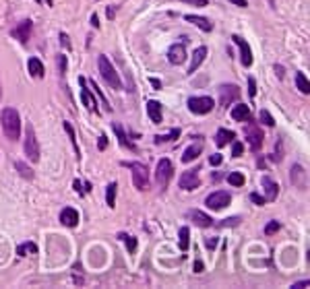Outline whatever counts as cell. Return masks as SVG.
<instances>
[{
    "instance_id": "obj_1",
    "label": "cell",
    "mask_w": 310,
    "mask_h": 289,
    "mask_svg": "<svg viewBox=\"0 0 310 289\" xmlns=\"http://www.w3.org/2000/svg\"><path fill=\"white\" fill-rule=\"evenodd\" d=\"M0 122H3V130L7 134V138L11 140H17L19 134H21V118H19V112L13 110V107H5L3 110V116H0Z\"/></svg>"
},
{
    "instance_id": "obj_2",
    "label": "cell",
    "mask_w": 310,
    "mask_h": 289,
    "mask_svg": "<svg viewBox=\"0 0 310 289\" xmlns=\"http://www.w3.org/2000/svg\"><path fill=\"white\" fill-rule=\"evenodd\" d=\"M97 66H99V75H101V79H104L110 87H114V89H122V81H120V77H118L116 68L110 64V60H108V56H106V54H101V56L97 58Z\"/></svg>"
},
{
    "instance_id": "obj_3",
    "label": "cell",
    "mask_w": 310,
    "mask_h": 289,
    "mask_svg": "<svg viewBox=\"0 0 310 289\" xmlns=\"http://www.w3.org/2000/svg\"><path fill=\"white\" fill-rule=\"evenodd\" d=\"M130 168V174H132V184L136 190H147L149 188V170L145 164H139V161H132V164H126Z\"/></svg>"
},
{
    "instance_id": "obj_4",
    "label": "cell",
    "mask_w": 310,
    "mask_h": 289,
    "mask_svg": "<svg viewBox=\"0 0 310 289\" xmlns=\"http://www.w3.org/2000/svg\"><path fill=\"white\" fill-rule=\"evenodd\" d=\"M25 155L36 164L40 161V144H38V138H36V130L33 126L29 124L27 130H25Z\"/></svg>"
},
{
    "instance_id": "obj_5",
    "label": "cell",
    "mask_w": 310,
    "mask_h": 289,
    "mask_svg": "<svg viewBox=\"0 0 310 289\" xmlns=\"http://www.w3.org/2000/svg\"><path fill=\"white\" fill-rule=\"evenodd\" d=\"M213 99L211 97H207V95H203V97H191L188 99V110L193 112V114H197V116H203V114H209L211 110H213Z\"/></svg>"
},
{
    "instance_id": "obj_6",
    "label": "cell",
    "mask_w": 310,
    "mask_h": 289,
    "mask_svg": "<svg viewBox=\"0 0 310 289\" xmlns=\"http://www.w3.org/2000/svg\"><path fill=\"white\" fill-rule=\"evenodd\" d=\"M172 172H174V166L170 159H160L158 161V170H155V178H158V184L162 188H166L170 184V178H172Z\"/></svg>"
},
{
    "instance_id": "obj_7",
    "label": "cell",
    "mask_w": 310,
    "mask_h": 289,
    "mask_svg": "<svg viewBox=\"0 0 310 289\" xmlns=\"http://www.w3.org/2000/svg\"><path fill=\"white\" fill-rule=\"evenodd\" d=\"M230 201H232V196H230L228 190H217V192H213V194L207 196L205 205L209 209H213V211H221V209H226L230 205Z\"/></svg>"
},
{
    "instance_id": "obj_8",
    "label": "cell",
    "mask_w": 310,
    "mask_h": 289,
    "mask_svg": "<svg viewBox=\"0 0 310 289\" xmlns=\"http://www.w3.org/2000/svg\"><path fill=\"white\" fill-rule=\"evenodd\" d=\"M246 140H248V144H250L252 151H259V149H261V144H263V132H261V128H259L256 124H248V128H246Z\"/></svg>"
},
{
    "instance_id": "obj_9",
    "label": "cell",
    "mask_w": 310,
    "mask_h": 289,
    "mask_svg": "<svg viewBox=\"0 0 310 289\" xmlns=\"http://www.w3.org/2000/svg\"><path fill=\"white\" fill-rule=\"evenodd\" d=\"M232 42H234V44L240 48V56H242V58H240V62H242V64L248 68V66L252 64V50H250V46H248V44H246V42H244L240 35H232Z\"/></svg>"
},
{
    "instance_id": "obj_10",
    "label": "cell",
    "mask_w": 310,
    "mask_h": 289,
    "mask_svg": "<svg viewBox=\"0 0 310 289\" xmlns=\"http://www.w3.org/2000/svg\"><path fill=\"white\" fill-rule=\"evenodd\" d=\"M201 180H199V172L197 170H186L182 176H180V188L182 190H195L199 188Z\"/></svg>"
},
{
    "instance_id": "obj_11",
    "label": "cell",
    "mask_w": 310,
    "mask_h": 289,
    "mask_svg": "<svg viewBox=\"0 0 310 289\" xmlns=\"http://www.w3.org/2000/svg\"><path fill=\"white\" fill-rule=\"evenodd\" d=\"M184 60H186L184 44H174V46L168 50V62L174 64V66H180V64H184Z\"/></svg>"
},
{
    "instance_id": "obj_12",
    "label": "cell",
    "mask_w": 310,
    "mask_h": 289,
    "mask_svg": "<svg viewBox=\"0 0 310 289\" xmlns=\"http://www.w3.org/2000/svg\"><path fill=\"white\" fill-rule=\"evenodd\" d=\"M195 138H199V140H195L191 147H186L184 153H182V161H184V164L195 161V159L201 155V151H203V136H195Z\"/></svg>"
},
{
    "instance_id": "obj_13",
    "label": "cell",
    "mask_w": 310,
    "mask_h": 289,
    "mask_svg": "<svg viewBox=\"0 0 310 289\" xmlns=\"http://www.w3.org/2000/svg\"><path fill=\"white\" fill-rule=\"evenodd\" d=\"M219 93H221V105H230L232 101L240 99V89L236 85H221L219 87Z\"/></svg>"
},
{
    "instance_id": "obj_14",
    "label": "cell",
    "mask_w": 310,
    "mask_h": 289,
    "mask_svg": "<svg viewBox=\"0 0 310 289\" xmlns=\"http://www.w3.org/2000/svg\"><path fill=\"white\" fill-rule=\"evenodd\" d=\"M289 180H291L294 186H298V188L304 190V188H306V170H304L302 166L294 164L291 170H289Z\"/></svg>"
},
{
    "instance_id": "obj_15",
    "label": "cell",
    "mask_w": 310,
    "mask_h": 289,
    "mask_svg": "<svg viewBox=\"0 0 310 289\" xmlns=\"http://www.w3.org/2000/svg\"><path fill=\"white\" fill-rule=\"evenodd\" d=\"M29 33H31V21H29V19H23V21L13 29V38L19 40L21 44H27Z\"/></svg>"
},
{
    "instance_id": "obj_16",
    "label": "cell",
    "mask_w": 310,
    "mask_h": 289,
    "mask_svg": "<svg viewBox=\"0 0 310 289\" xmlns=\"http://www.w3.org/2000/svg\"><path fill=\"white\" fill-rule=\"evenodd\" d=\"M261 184H263V190H265V201H275L277 198V194H279V186L275 184V180H271L269 176H263V180H261Z\"/></svg>"
},
{
    "instance_id": "obj_17",
    "label": "cell",
    "mask_w": 310,
    "mask_h": 289,
    "mask_svg": "<svg viewBox=\"0 0 310 289\" xmlns=\"http://www.w3.org/2000/svg\"><path fill=\"white\" fill-rule=\"evenodd\" d=\"M145 105H147V114H149L151 122L153 124H162V103L155 101V99H149Z\"/></svg>"
},
{
    "instance_id": "obj_18",
    "label": "cell",
    "mask_w": 310,
    "mask_h": 289,
    "mask_svg": "<svg viewBox=\"0 0 310 289\" xmlns=\"http://www.w3.org/2000/svg\"><path fill=\"white\" fill-rule=\"evenodd\" d=\"M60 223L66 225V227H77V223H79V213H77L75 209H71V207H64L62 213H60Z\"/></svg>"
},
{
    "instance_id": "obj_19",
    "label": "cell",
    "mask_w": 310,
    "mask_h": 289,
    "mask_svg": "<svg viewBox=\"0 0 310 289\" xmlns=\"http://www.w3.org/2000/svg\"><path fill=\"white\" fill-rule=\"evenodd\" d=\"M230 116H232L236 122H250V107L244 105V103H238V105L232 107Z\"/></svg>"
},
{
    "instance_id": "obj_20",
    "label": "cell",
    "mask_w": 310,
    "mask_h": 289,
    "mask_svg": "<svg viewBox=\"0 0 310 289\" xmlns=\"http://www.w3.org/2000/svg\"><path fill=\"white\" fill-rule=\"evenodd\" d=\"M188 219L193 223H197L199 227H211L213 225V219L209 215H205L203 211H188Z\"/></svg>"
},
{
    "instance_id": "obj_21",
    "label": "cell",
    "mask_w": 310,
    "mask_h": 289,
    "mask_svg": "<svg viewBox=\"0 0 310 289\" xmlns=\"http://www.w3.org/2000/svg\"><path fill=\"white\" fill-rule=\"evenodd\" d=\"M205 56H207V48H205V46H201V48H197V50H195V54H193V62H191V66H188V75H195V73H197V68L203 64Z\"/></svg>"
},
{
    "instance_id": "obj_22",
    "label": "cell",
    "mask_w": 310,
    "mask_h": 289,
    "mask_svg": "<svg viewBox=\"0 0 310 289\" xmlns=\"http://www.w3.org/2000/svg\"><path fill=\"white\" fill-rule=\"evenodd\" d=\"M27 70H29V75H31L33 79H44V73H46V68H44V64H42L40 58H29Z\"/></svg>"
},
{
    "instance_id": "obj_23",
    "label": "cell",
    "mask_w": 310,
    "mask_h": 289,
    "mask_svg": "<svg viewBox=\"0 0 310 289\" xmlns=\"http://www.w3.org/2000/svg\"><path fill=\"white\" fill-rule=\"evenodd\" d=\"M79 85H81V99H83V103H85L91 112H97V101H95V99H93V95L85 89V79H81V77H79Z\"/></svg>"
},
{
    "instance_id": "obj_24",
    "label": "cell",
    "mask_w": 310,
    "mask_h": 289,
    "mask_svg": "<svg viewBox=\"0 0 310 289\" xmlns=\"http://www.w3.org/2000/svg\"><path fill=\"white\" fill-rule=\"evenodd\" d=\"M188 23H193V25H197L199 29H203L205 33H209L211 29H213V25L209 23V19H205V17H197V15H186L184 17Z\"/></svg>"
},
{
    "instance_id": "obj_25",
    "label": "cell",
    "mask_w": 310,
    "mask_h": 289,
    "mask_svg": "<svg viewBox=\"0 0 310 289\" xmlns=\"http://www.w3.org/2000/svg\"><path fill=\"white\" fill-rule=\"evenodd\" d=\"M234 132L232 130H228V128H219L217 130V134H215V142H217V147H226L228 142H232L234 140Z\"/></svg>"
},
{
    "instance_id": "obj_26",
    "label": "cell",
    "mask_w": 310,
    "mask_h": 289,
    "mask_svg": "<svg viewBox=\"0 0 310 289\" xmlns=\"http://www.w3.org/2000/svg\"><path fill=\"white\" fill-rule=\"evenodd\" d=\"M296 89H300V93H304V95L310 93V83L304 73H296Z\"/></svg>"
},
{
    "instance_id": "obj_27",
    "label": "cell",
    "mask_w": 310,
    "mask_h": 289,
    "mask_svg": "<svg viewBox=\"0 0 310 289\" xmlns=\"http://www.w3.org/2000/svg\"><path fill=\"white\" fill-rule=\"evenodd\" d=\"M112 128H114V132H116V136H118V142L122 144V147H126V149H132L134 151V147H132V144L126 140V134L122 132V126L118 124V122H112Z\"/></svg>"
},
{
    "instance_id": "obj_28",
    "label": "cell",
    "mask_w": 310,
    "mask_h": 289,
    "mask_svg": "<svg viewBox=\"0 0 310 289\" xmlns=\"http://www.w3.org/2000/svg\"><path fill=\"white\" fill-rule=\"evenodd\" d=\"M176 138H180V128H174V130L168 132V134H158V136H155V144L172 142V140H176Z\"/></svg>"
},
{
    "instance_id": "obj_29",
    "label": "cell",
    "mask_w": 310,
    "mask_h": 289,
    "mask_svg": "<svg viewBox=\"0 0 310 289\" xmlns=\"http://www.w3.org/2000/svg\"><path fill=\"white\" fill-rule=\"evenodd\" d=\"M116 184L112 182V184H108V188H106V203H108V207L110 209H114V205H116Z\"/></svg>"
},
{
    "instance_id": "obj_30",
    "label": "cell",
    "mask_w": 310,
    "mask_h": 289,
    "mask_svg": "<svg viewBox=\"0 0 310 289\" xmlns=\"http://www.w3.org/2000/svg\"><path fill=\"white\" fill-rule=\"evenodd\" d=\"M188 236H191V229L184 225V227H180V236H178V244H180V250L182 252H186L188 250Z\"/></svg>"
},
{
    "instance_id": "obj_31",
    "label": "cell",
    "mask_w": 310,
    "mask_h": 289,
    "mask_svg": "<svg viewBox=\"0 0 310 289\" xmlns=\"http://www.w3.org/2000/svg\"><path fill=\"white\" fill-rule=\"evenodd\" d=\"M228 182L232 184V186H236V188H240V186H244V174L242 172H230V176H228Z\"/></svg>"
},
{
    "instance_id": "obj_32",
    "label": "cell",
    "mask_w": 310,
    "mask_h": 289,
    "mask_svg": "<svg viewBox=\"0 0 310 289\" xmlns=\"http://www.w3.org/2000/svg\"><path fill=\"white\" fill-rule=\"evenodd\" d=\"M118 238L126 244V250H128L130 254H134V252H136V238H132V236H128V233H120Z\"/></svg>"
},
{
    "instance_id": "obj_33",
    "label": "cell",
    "mask_w": 310,
    "mask_h": 289,
    "mask_svg": "<svg viewBox=\"0 0 310 289\" xmlns=\"http://www.w3.org/2000/svg\"><path fill=\"white\" fill-rule=\"evenodd\" d=\"M27 252L36 254V252H38V246H36L33 242H25V244H21V246L17 248V254H19V256H27Z\"/></svg>"
},
{
    "instance_id": "obj_34",
    "label": "cell",
    "mask_w": 310,
    "mask_h": 289,
    "mask_svg": "<svg viewBox=\"0 0 310 289\" xmlns=\"http://www.w3.org/2000/svg\"><path fill=\"white\" fill-rule=\"evenodd\" d=\"M15 170H19V174H21L25 180H33V172H31L23 161H15Z\"/></svg>"
},
{
    "instance_id": "obj_35",
    "label": "cell",
    "mask_w": 310,
    "mask_h": 289,
    "mask_svg": "<svg viewBox=\"0 0 310 289\" xmlns=\"http://www.w3.org/2000/svg\"><path fill=\"white\" fill-rule=\"evenodd\" d=\"M64 130L68 132V138H71V142H73V149H75V153H77V157H81V151H79V144H77V138H75V130H73V126H71L68 122H64Z\"/></svg>"
},
{
    "instance_id": "obj_36",
    "label": "cell",
    "mask_w": 310,
    "mask_h": 289,
    "mask_svg": "<svg viewBox=\"0 0 310 289\" xmlns=\"http://www.w3.org/2000/svg\"><path fill=\"white\" fill-rule=\"evenodd\" d=\"M259 118H261V122H263V124H267V126H275V120H273V116H271L267 110H261Z\"/></svg>"
},
{
    "instance_id": "obj_37",
    "label": "cell",
    "mask_w": 310,
    "mask_h": 289,
    "mask_svg": "<svg viewBox=\"0 0 310 289\" xmlns=\"http://www.w3.org/2000/svg\"><path fill=\"white\" fill-rule=\"evenodd\" d=\"M240 217H230V219H223L221 223H217L219 227H236V225H240Z\"/></svg>"
},
{
    "instance_id": "obj_38",
    "label": "cell",
    "mask_w": 310,
    "mask_h": 289,
    "mask_svg": "<svg viewBox=\"0 0 310 289\" xmlns=\"http://www.w3.org/2000/svg\"><path fill=\"white\" fill-rule=\"evenodd\" d=\"M279 227H281V225H279V221H271V223H267L265 233H267V236H273L275 231H279Z\"/></svg>"
},
{
    "instance_id": "obj_39",
    "label": "cell",
    "mask_w": 310,
    "mask_h": 289,
    "mask_svg": "<svg viewBox=\"0 0 310 289\" xmlns=\"http://www.w3.org/2000/svg\"><path fill=\"white\" fill-rule=\"evenodd\" d=\"M242 151H244V144H242V142H234V147H232V155H234V157H240V155H242Z\"/></svg>"
},
{
    "instance_id": "obj_40",
    "label": "cell",
    "mask_w": 310,
    "mask_h": 289,
    "mask_svg": "<svg viewBox=\"0 0 310 289\" xmlns=\"http://www.w3.org/2000/svg\"><path fill=\"white\" fill-rule=\"evenodd\" d=\"M180 3H186V5H195V7H207V5H209L207 0H180Z\"/></svg>"
},
{
    "instance_id": "obj_41",
    "label": "cell",
    "mask_w": 310,
    "mask_h": 289,
    "mask_svg": "<svg viewBox=\"0 0 310 289\" xmlns=\"http://www.w3.org/2000/svg\"><path fill=\"white\" fill-rule=\"evenodd\" d=\"M248 93H250V97H254V95H256V83H254V79H252V77L248 79Z\"/></svg>"
},
{
    "instance_id": "obj_42",
    "label": "cell",
    "mask_w": 310,
    "mask_h": 289,
    "mask_svg": "<svg viewBox=\"0 0 310 289\" xmlns=\"http://www.w3.org/2000/svg\"><path fill=\"white\" fill-rule=\"evenodd\" d=\"M221 161H223V157H221L219 153H215V155L209 157V164H211V166H221Z\"/></svg>"
},
{
    "instance_id": "obj_43",
    "label": "cell",
    "mask_w": 310,
    "mask_h": 289,
    "mask_svg": "<svg viewBox=\"0 0 310 289\" xmlns=\"http://www.w3.org/2000/svg\"><path fill=\"white\" fill-rule=\"evenodd\" d=\"M250 201H252V203H256V205H265V203H267V201H265V196H261V194H256V192H252V194H250Z\"/></svg>"
},
{
    "instance_id": "obj_44",
    "label": "cell",
    "mask_w": 310,
    "mask_h": 289,
    "mask_svg": "<svg viewBox=\"0 0 310 289\" xmlns=\"http://www.w3.org/2000/svg\"><path fill=\"white\" fill-rule=\"evenodd\" d=\"M306 287H310V281H298L291 285V289H306Z\"/></svg>"
},
{
    "instance_id": "obj_45",
    "label": "cell",
    "mask_w": 310,
    "mask_h": 289,
    "mask_svg": "<svg viewBox=\"0 0 310 289\" xmlns=\"http://www.w3.org/2000/svg\"><path fill=\"white\" fill-rule=\"evenodd\" d=\"M60 44L66 48V50H71V42H68V35H64V33H60Z\"/></svg>"
},
{
    "instance_id": "obj_46",
    "label": "cell",
    "mask_w": 310,
    "mask_h": 289,
    "mask_svg": "<svg viewBox=\"0 0 310 289\" xmlns=\"http://www.w3.org/2000/svg\"><path fill=\"white\" fill-rule=\"evenodd\" d=\"M58 68H60V73L66 70V58L64 56H58Z\"/></svg>"
},
{
    "instance_id": "obj_47",
    "label": "cell",
    "mask_w": 310,
    "mask_h": 289,
    "mask_svg": "<svg viewBox=\"0 0 310 289\" xmlns=\"http://www.w3.org/2000/svg\"><path fill=\"white\" fill-rule=\"evenodd\" d=\"M106 144H108V138H106V134H101V136H99V151L106 149Z\"/></svg>"
},
{
    "instance_id": "obj_48",
    "label": "cell",
    "mask_w": 310,
    "mask_h": 289,
    "mask_svg": "<svg viewBox=\"0 0 310 289\" xmlns=\"http://www.w3.org/2000/svg\"><path fill=\"white\" fill-rule=\"evenodd\" d=\"M193 268H195V273H203V268H205V266H203V262H201V260H195V266H193Z\"/></svg>"
},
{
    "instance_id": "obj_49",
    "label": "cell",
    "mask_w": 310,
    "mask_h": 289,
    "mask_svg": "<svg viewBox=\"0 0 310 289\" xmlns=\"http://www.w3.org/2000/svg\"><path fill=\"white\" fill-rule=\"evenodd\" d=\"M232 5H236V7H242V9H246L248 5H246V0H230Z\"/></svg>"
},
{
    "instance_id": "obj_50",
    "label": "cell",
    "mask_w": 310,
    "mask_h": 289,
    "mask_svg": "<svg viewBox=\"0 0 310 289\" xmlns=\"http://www.w3.org/2000/svg\"><path fill=\"white\" fill-rule=\"evenodd\" d=\"M205 244H207V248H215L217 246V238H209Z\"/></svg>"
},
{
    "instance_id": "obj_51",
    "label": "cell",
    "mask_w": 310,
    "mask_h": 289,
    "mask_svg": "<svg viewBox=\"0 0 310 289\" xmlns=\"http://www.w3.org/2000/svg\"><path fill=\"white\" fill-rule=\"evenodd\" d=\"M91 25H93V27H99V19H97V15H93V17H91Z\"/></svg>"
},
{
    "instance_id": "obj_52",
    "label": "cell",
    "mask_w": 310,
    "mask_h": 289,
    "mask_svg": "<svg viewBox=\"0 0 310 289\" xmlns=\"http://www.w3.org/2000/svg\"><path fill=\"white\" fill-rule=\"evenodd\" d=\"M151 85H153V87H155V89H160V87H162V83H160V81H158V79H151Z\"/></svg>"
},
{
    "instance_id": "obj_53",
    "label": "cell",
    "mask_w": 310,
    "mask_h": 289,
    "mask_svg": "<svg viewBox=\"0 0 310 289\" xmlns=\"http://www.w3.org/2000/svg\"><path fill=\"white\" fill-rule=\"evenodd\" d=\"M75 188H77V192H79V194H83V190H81V182H79V180H75Z\"/></svg>"
},
{
    "instance_id": "obj_54",
    "label": "cell",
    "mask_w": 310,
    "mask_h": 289,
    "mask_svg": "<svg viewBox=\"0 0 310 289\" xmlns=\"http://www.w3.org/2000/svg\"><path fill=\"white\" fill-rule=\"evenodd\" d=\"M275 70H277V77L281 79V77H283V68H281V66H275Z\"/></svg>"
},
{
    "instance_id": "obj_55",
    "label": "cell",
    "mask_w": 310,
    "mask_h": 289,
    "mask_svg": "<svg viewBox=\"0 0 310 289\" xmlns=\"http://www.w3.org/2000/svg\"><path fill=\"white\" fill-rule=\"evenodd\" d=\"M46 3H48V7H52V0H46Z\"/></svg>"
},
{
    "instance_id": "obj_56",
    "label": "cell",
    "mask_w": 310,
    "mask_h": 289,
    "mask_svg": "<svg viewBox=\"0 0 310 289\" xmlns=\"http://www.w3.org/2000/svg\"><path fill=\"white\" fill-rule=\"evenodd\" d=\"M0 99H3V89H0Z\"/></svg>"
}]
</instances>
